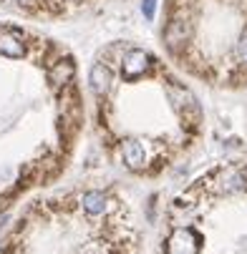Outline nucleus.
<instances>
[{
  "instance_id": "nucleus-6",
  "label": "nucleus",
  "mask_w": 247,
  "mask_h": 254,
  "mask_svg": "<svg viewBox=\"0 0 247 254\" xmlns=\"http://www.w3.org/2000/svg\"><path fill=\"white\" fill-rule=\"evenodd\" d=\"M81 206L88 216H101L106 211V206H109V196L103 191H86L81 196Z\"/></svg>"
},
{
  "instance_id": "nucleus-4",
  "label": "nucleus",
  "mask_w": 247,
  "mask_h": 254,
  "mask_svg": "<svg viewBox=\"0 0 247 254\" xmlns=\"http://www.w3.org/2000/svg\"><path fill=\"white\" fill-rule=\"evenodd\" d=\"M88 81H91V91L96 93V96H106L111 91V83H114V76H111V68H109V63H96L93 68H91V76H88Z\"/></svg>"
},
{
  "instance_id": "nucleus-3",
  "label": "nucleus",
  "mask_w": 247,
  "mask_h": 254,
  "mask_svg": "<svg viewBox=\"0 0 247 254\" xmlns=\"http://www.w3.org/2000/svg\"><path fill=\"white\" fill-rule=\"evenodd\" d=\"M121 161L126 169L131 171H144V164H147V154H144V146L136 141V138H129V141H121Z\"/></svg>"
},
{
  "instance_id": "nucleus-1",
  "label": "nucleus",
  "mask_w": 247,
  "mask_h": 254,
  "mask_svg": "<svg viewBox=\"0 0 247 254\" xmlns=\"http://www.w3.org/2000/svg\"><path fill=\"white\" fill-rule=\"evenodd\" d=\"M152 56L147 53V51H139V48H131V51H126L124 53V61H121V73H124V78H136V76H141L144 70L152 65Z\"/></svg>"
},
{
  "instance_id": "nucleus-5",
  "label": "nucleus",
  "mask_w": 247,
  "mask_h": 254,
  "mask_svg": "<svg viewBox=\"0 0 247 254\" xmlns=\"http://www.w3.org/2000/svg\"><path fill=\"white\" fill-rule=\"evenodd\" d=\"M74 73H76L74 61H56L53 68L48 70V81H51L53 88H61V86H66L71 78H74Z\"/></svg>"
},
{
  "instance_id": "nucleus-7",
  "label": "nucleus",
  "mask_w": 247,
  "mask_h": 254,
  "mask_svg": "<svg viewBox=\"0 0 247 254\" xmlns=\"http://www.w3.org/2000/svg\"><path fill=\"white\" fill-rule=\"evenodd\" d=\"M154 8H157V0H144V15L152 20L154 18Z\"/></svg>"
},
{
  "instance_id": "nucleus-2",
  "label": "nucleus",
  "mask_w": 247,
  "mask_h": 254,
  "mask_svg": "<svg viewBox=\"0 0 247 254\" xmlns=\"http://www.w3.org/2000/svg\"><path fill=\"white\" fill-rule=\"evenodd\" d=\"M0 53L5 58H23L25 56L23 33L15 28H0Z\"/></svg>"
}]
</instances>
